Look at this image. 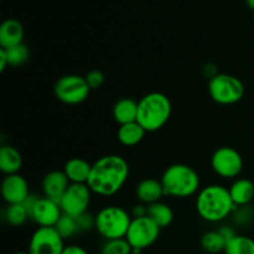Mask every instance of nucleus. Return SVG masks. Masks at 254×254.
Segmentation results:
<instances>
[{"label":"nucleus","instance_id":"nucleus-1","mask_svg":"<svg viewBox=\"0 0 254 254\" xmlns=\"http://www.w3.org/2000/svg\"><path fill=\"white\" fill-rule=\"evenodd\" d=\"M129 173V164L123 156L117 154L104 155L92 164L87 186L94 195L111 197L123 189Z\"/></svg>","mask_w":254,"mask_h":254},{"label":"nucleus","instance_id":"nucleus-2","mask_svg":"<svg viewBox=\"0 0 254 254\" xmlns=\"http://www.w3.org/2000/svg\"><path fill=\"white\" fill-rule=\"evenodd\" d=\"M235 208L230 190L222 185L213 184L205 186L196 196V211L206 222H222L231 217Z\"/></svg>","mask_w":254,"mask_h":254},{"label":"nucleus","instance_id":"nucleus-3","mask_svg":"<svg viewBox=\"0 0 254 254\" xmlns=\"http://www.w3.org/2000/svg\"><path fill=\"white\" fill-rule=\"evenodd\" d=\"M173 113L170 98L161 92H150L138 102L136 122L146 133L158 131L165 126Z\"/></svg>","mask_w":254,"mask_h":254},{"label":"nucleus","instance_id":"nucleus-4","mask_svg":"<svg viewBox=\"0 0 254 254\" xmlns=\"http://www.w3.org/2000/svg\"><path fill=\"white\" fill-rule=\"evenodd\" d=\"M165 196L186 198L200 191V175L186 164H174L165 169L160 178Z\"/></svg>","mask_w":254,"mask_h":254},{"label":"nucleus","instance_id":"nucleus-5","mask_svg":"<svg viewBox=\"0 0 254 254\" xmlns=\"http://www.w3.org/2000/svg\"><path fill=\"white\" fill-rule=\"evenodd\" d=\"M94 217H96L94 230L106 241L126 238L129 226L133 220L128 211L121 206L114 205L101 208L94 215Z\"/></svg>","mask_w":254,"mask_h":254},{"label":"nucleus","instance_id":"nucleus-6","mask_svg":"<svg viewBox=\"0 0 254 254\" xmlns=\"http://www.w3.org/2000/svg\"><path fill=\"white\" fill-rule=\"evenodd\" d=\"M208 94L213 102L221 106L238 103L245 96V84L238 77L218 73L208 81Z\"/></svg>","mask_w":254,"mask_h":254},{"label":"nucleus","instance_id":"nucleus-7","mask_svg":"<svg viewBox=\"0 0 254 254\" xmlns=\"http://www.w3.org/2000/svg\"><path fill=\"white\" fill-rule=\"evenodd\" d=\"M86 78L78 74H66L57 79L55 84V96L67 106H77L86 101L91 94Z\"/></svg>","mask_w":254,"mask_h":254},{"label":"nucleus","instance_id":"nucleus-8","mask_svg":"<svg viewBox=\"0 0 254 254\" xmlns=\"http://www.w3.org/2000/svg\"><path fill=\"white\" fill-rule=\"evenodd\" d=\"M161 228L149 216L133 218L126 240L133 250L144 251L158 241Z\"/></svg>","mask_w":254,"mask_h":254},{"label":"nucleus","instance_id":"nucleus-9","mask_svg":"<svg viewBox=\"0 0 254 254\" xmlns=\"http://www.w3.org/2000/svg\"><path fill=\"white\" fill-rule=\"evenodd\" d=\"M211 168L222 179H236L243 170V158L231 146L218 148L211 156Z\"/></svg>","mask_w":254,"mask_h":254},{"label":"nucleus","instance_id":"nucleus-10","mask_svg":"<svg viewBox=\"0 0 254 254\" xmlns=\"http://www.w3.org/2000/svg\"><path fill=\"white\" fill-rule=\"evenodd\" d=\"M92 195L87 184H71L60 201L62 213L74 218L86 213L91 205Z\"/></svg>","mask_w":254,"mask_h":254},{"label":"nucleus","instance_id":"nucleus-11","mask_svg":"<svg viewBox=\"0 0 254 254\" xmlns=\"http://www.w3.org/2000/svg\"><path fill=\"white\" fill-rule=\"evenodd\" d=\"M64 240L55 227H39L29 241L27 252L30 254H62Z\"/></svg>","mask_w":254,"mask_h":254},{"label":"nucleus","instance_id":"nucleus-12","mask_svg":"<svg viewBox=\"0 0 254 254\" xmlns=\"http://www.w3.org/2000/svg\"><path fill=\"white\" fill-rule=\"evenodd\" d=\"M61 216L62 210L60 207V203L55 202L45 196L39 197L30 212V218L39 227H55Z\"/></svg>","mask_w":254,"mask_h":254},{"label":"nucleus","instance_id":"nucleus-13","mask_svg":"<svg viewBox=\"0 0 254 254\" xmlns=\"http://www.w3.org/2000/svg\"><path fill=\"white\" fill-rule=\"evenodd\" d=\"M29 184L20 174L5 175L1 181V196L7 205L22 203L30 195Z\"/></svg>","mask_w":254,"mask_h":254},{"label":"nucleus","instance_id":"nucleus-14","mask_svg":"<svg viewBox=\"0 0 254 254\" xmlns=\"http://www.w3.org/2000/svg\"><path fill=\"white\" fill-rule=\"evenodd\" d=\"M69 185L71 183L64 170H52L47 173L42 180V192L45 197L60 203Z\"/></svg>","mask_w":254,"mask_h":254},{"label":"nucleus","instance_id":"nucleus-15","mask_svg":"<svg viewBox=\"0 0 254 254\" xmlns=\"http://www.w3.org/2000/svg\"><path fill=\"white\" fill-rule=\"evenodd\" d=\"M135 196L140 203L149 206L161 201L165 196L161 181L158 179L148 178L141 180L135 188Z\"/></svg>","mask_w":254,"mask_h":254},{"label":"nucleus","instance_id":"nucleus-16","mask_svg":"<svg viewBox=\"0 0 254 254\" xmlns=\"http://www.w3.org/2000/svg\"><path fill=\"white\" fill-rule=\"evenodd\" d=\"M24 26L16 19H6L0 25V47L9 49L22 44L24 40Z\"/></svg>","mask_w":254,"mask_h":254},{"label":"nucleus","instance_id":"nucleus-17","mask_svg":"<svg viewBox=\"0 0 254 254\" xmlns=\"http://www.w3.org/2000/svg\"><path fill=\"white\" fill-rule=\"evenodd\" d=\"M92 164L82 158H72L66 161L64 173L71 184H87L91 174Z\"/></svg>","mask_w":254,"mask_h":254},{"label":"nucleus","instance_id":"nucleus-18","mask_svg":"<svg viewBox=\"0 0 254 254\" xmlns=\"http://www.w3.org/2000/svg\"><path fill=\"white\" fill-rule=\"evenodd\" d=\"M22 168V155L15 146L2 145L0 148V170L4 175L19 174Z\"/></svg>","mask_w":254,"mask_h":254},{"label":"nucleus","instance_id":"nucleus-19","mask_svg":"<svg viewBox=\"0 0 254 254\" xmlns=\"http://www.w3.org/2000/svg\"><path fill=\"white\" fill-rule=\"evenodd\" d=\"M228 190L236 206L251 205L254 200V184L248 179H236Z\"/></svg>","mask_w":254,"mask_h":254},{"label":"nucleus","instance_id":"nucleus-20","mask_svg":"<svg viewBox=\"0 0 254 254\" xmlns=\"http://www.w3.org/2000/svg\"><path fill=\"white\" fill-rule=\"evenodd\" d=\"M138 102L131 98H121L113 107V118L119 126L136 122Z\"/></svg>","mask_w":254,"mask_h":254},{"label":"nucleus","instance_id":"nucleus-21","mask_svg":"<svg viewBox=\"0 0 254 254\" xmlns=\"http://www.w3.org/2000/svg\"><path fill=\"white\" fill-rule=\"evenodd\" d=\"M145 134V129L138 122H133V123L119 126L117 138H118V141L122 145L131 148V146H135L139 143H141Z\"/></svg>","mask_w":254,"mask_h":254},{"label":"nucleus","instance_id":"nucleus-22","mask_svg":"<svg viewBox=\"0 0 254 254\" xmlns=\"http://www.w3.org/2000/svg\"><path fill=\"white\" fill-rule=\"evenodd\" d=\"M148 216L160 228L169 227L174 221V211L171 210V207L168 203L163 202V201L149 205Z\"/></svg>","mask_w":254,"mask_h":254},{"label":"nucleus","instance_id":"nucleus-23","mask_svg":"<svg viewBox=\"0 0 254 254\" xmlns=\"http://www.w3.org/2000/svg\"><path fill=\"white\" fill-rule=\"evenodd\" d=\"M200 243L202 250L210 254L225 252L226 245H227L226 240L222 237V235H221L217 230L208 231V232L203 233L202 237H201Z\"/></svg>","mask_w":254,"mask_h":254},{"label":"nucleus","instance_id":"nucleus-24","mask_svg":"<svg viewBox=\"0 0 254 254\" xmlns=\"http://www.w3.org/2000/svg\"><path fill=\"white\" fill-rule=\"evenodd\" d=\"M225 254H254V240L245 235H237L228 241Z\"/></svg>","mask_w":254,"mask_h":254},{"label":"nucleus","instance_id":"nucleus-25","mask_svg":"<svg viewBox=\"0 0 254 254\" xmlns=\"http://www.w3.org/2000/svg\"><path fill=\"white\" fill-rule=\"evenodd\" d=\"M4 218L7 225L12 227H20L25 225V222L30 218V215L22 203H15V205H7V207L5 208Z\"/></svg>","mask_w":254,"mask_h":254},{"label":"nucleus","instance_id":"nucleus-26","mask_svg":"<svg viewBox=\"0 0 254 254\" xmlns=\"http://www.w3.org/2000/svg\"><path fill=\"white\" fill-rule=\"evenodd\" d=\"M4 50L7 57V64H9L10 67L22 66V64L29 61L30 50L24 42L20 45H16V46H12Z\"/></svg>","mask_w":254,"mask_h":254},{"label":"nucleus","instance_id":"nucleus-27","mask_svg":"<svg viewBox=\"0 0 254 254\" xmlns=\"http://www.w3.org/2000/svg\"><path fill=\"white\" fill-rule=\"evenodd\" d=\"M55 228H56L57 232L60 233V236H61L64 241L68 240V238L74 237V236L78 235V233L81 232L76 218L71 217V216L68 215H64V213H62L60 220L57 221Z\"/></svg>","mask_w":254,"mask_h":254},{"label":"nucleus","instance_id":"nucleus-28","mask_svg":"<svg viewBox=\"0 0 254 254\" xmlns=\"http://www.w3.org/2000/svg\"><path fill=\"white\" fill-rule=\"evenodd\" d=\"M101 254H133V248L126 238L111 240L102 246Z\"/></svg>","mask_w":254,"mask_h":254},{"label":"nucleus","instance_id":"nucleus-29","mask_svg":"<svg viewBox=\"0 0 254 254\" xmlns=\"http://www.w3.org/2000/svg\"><path fill=\"white\" fill-rule=\"evenodd\" d=\"M231 220H232L235 226H248L252 223L254 220V210L251 205L246 206H236L235 211L231 215Z\"/></svg>","mask_w":254,"mask_h":254},{"label":"nucleus","instance_id":"nucleus-30","mask_svg":"<svg viewBox=\"0 0 254 254\" xmlns=\"http://www.w3.org/2000/svg\"><path fill=\"white\" fill-rule=\"evenodd\" d=\"M87 83H88L89 88L91 89H98L101 88L104 84L106 81V77H104L103 72L99 71V69H93V71H89L88 73L84 76Z\"/></svg>","mask_w":254,"mask_h":254},{"label":"nucleus","instance_id":"nucleus-31","mask_svg":"<svg viewBox=\"0 0 254 254\" xmlns=\"http://www.w3.org/2000/svg\"><path fill=\"white\" fill-rule=\"evenodd\" d=\"M76 220L81 232H87V231L93 230L94 226H96V217L88 212L83 213L79 217H76Z\"/></svg>","mask_w":254,"mask_h":254},{"label":"nucleus","instance_id":"nucleus-32","mask_svg":"<svg viewBox=\"0 0 254 254\" xmlns=\"http://www.w3.org/2000/svg\"><path fill=\"white\" fill-rule=\"evenodd\" d=\"M130 215L133 218L136 217H144V216H148V206L144 205V203H136L133 206L130 211Z\"/></svg>","mask_w":254,"mask_h":254},{"label":"nucleus","instance_id":"nucleus-33","mask_svg":"<svg viewBox=\"0 0 254 254\" xmlns=\"http://www.w3.org/2000/svg\"><path fill=\"white\" fill-rule=\"evenodd\" d=\"M217 231L221 233V235H222V237L225 238L226 242H228V241H231L233 237H236V236H237L235 228H233L232 226H230V225L221 226V227L218 228Z\"/></svg>","mask_w":254,"mask_h":254},{"label":"nucleus","instance_id":"nucleus-34","mask_svg":"<svg viewBox=\"0 0 254 254\" xmlns=\"http://www.w3.org/2000/svg\"><path fill=\"white\" fill-rule=\"evenodd\" d=\"M218 73H220V72H218L217 66H216V64H206L205 66H203V74H205V76L207 77L208 81H210V79H212L213 77L217 76Z\"/></svg>","mask_w":254,"mask_h":254},{"label":"nucleus","instance_id":"nucleus-35","mask_svg":"<svg viewBox=\"0 0 254 254\" xmlns=\"http://www.w3.org/2000/svg\"><path fill=\"white\" fill-rule=\"evenodd\" d=\"M62 254H89V253L87 252L83 247H81V246L69 245V246H66V247H64Z\"/></svg>","mask_w":254,"mask_h":254},{"label":"nucleus","instance_id":"nucleus-36","mask_svg":"<svg viewBox=\"0 0 254 254\" xmlns=\"http://www.w3.org/2000/svg\"><path fill=\"white\" fill-rule=\"evenodd\" d=\"M7 66H9V64H7V57L6 54H5V50L0 47V71H5Z\"/></svg>","mask_w":254,"mask_h":254},{"label":"nucleus","instance_id":"nucleus-37","mask_svg":"<svg viewBox=\"0 0 254 254\" xmlns=\"http://www.w3.org/2000/svg\"><path fill=\"white\" fill-rule=\"evenodd\" d=\"M246 4H247L251 9L254 10V0H246Z\"/></svg>","mask_w":254,"mask_h":254},{"label":"nucleus","instance_id":"nucleus-38","mask_svg":"<svg viewBox=\"0 0 254 254\" xmlns=\"http://www.w3.org/2000/svg\"><path fill=\"white\" fill-rule=\"evenodd\" d=\"M15 254H30L29 252H17V253H15Z\"/></svg>","mask_w":254,"mask_h":254}]
</instances>
